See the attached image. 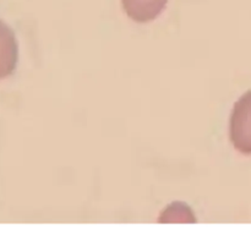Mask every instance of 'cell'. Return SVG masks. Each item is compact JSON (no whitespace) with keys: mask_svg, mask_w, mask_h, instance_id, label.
Segmentation results:
<instances>
[{"mask_svg":"<svg viewBox=\"0 0 251 235\" xmlns=\"http://www.w3.org/2000/svg\"><path fill=\"white\" fill-rule=\"evenodd\" d=\"M126 11L136 20L153 19L166 4V0H123Z\"/></svg>","mask_w":251,"mask_h":235,"instance_id":"obj_1","label":"cell"}]
</instances>
